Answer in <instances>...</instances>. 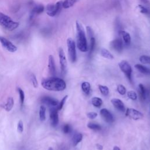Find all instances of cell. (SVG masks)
<instances>
[{
	"label": "cell",
	"mask_w": 150,
	"mask_h": 150,
	"mask_svg": "<svg viewBox=\"0 0 150 150\" xmlns=\"http://www.w3.org/2000/svg\"><path fill=\"white\" fill-rule=\"evenodd\" d=\"M41 84L45 89L50 91H63L66 87V84L63 79L54 77L43 79Z\"/></svg>",
	"instance_id": "6da1fadb"
},
{
	"label": "cell",
	"mask_w": 150,
	"mask_h": 150,
	"mask_svg": "<svg viewBox=\"0 0 150 150\" xmlns=\"http://www.w3.org/2000/svg\"><path fill=\"white\" fill-rule=\"evenodd\" d=\"M76 40H77V46L78 49L82 52H86L88 50L87 39L85 35L84 28L81 24L78 21L76 23Z\"/></svg>",
	"instance_id": "7a4b0ae2"
},
{
	"label": "cell",
	"mask_w": 150,
	"mask_h": 150,
	"mask_svg": "<svg viewBox=\"0 0 150 150\" xmlns=\"http://www.w3.org/2000/svg\"><path fill=\"white\" fill-rule=\"evenodd\" d=\"M0 25L8 30H13L18 27L19 23L13 21L8 15L0 12Z\"/></svg>",
	"instance_id": "3957f363"
},
{
	"label": "cell",
	"mask_w": 150,
	"mask_h": 150,
	"mask_svg": "<svg viewBox=\"0 0 150 150\" xmlns=\"http://www.w3.org/2000/svg\"><path fill=\"white\" fill-rule=\"evenodd\" d=\"M67 45L70 60L72 63H74L76 61L77 59L75 42L72 39L69 38L67 40Z\"/></svg>",
	"instance_id": "277c9868"
},
{
	"label": "cell",
	"mask_w": 150,
	"mask_h": 150,
	"mask_svg": "<svg viewBox=\"0 0 150 150\" xmlns=\"http://www.w3.org/2000/svg\"><path fill=\"white\" fill-rule=\"evenodd\" d=\"M62 7V1L57 2L56 4H48L46 6L47 14L50 16H56L61 10Z\"/></svg>",
	"instance_id": "5b68a950"
},
{
	"label": "cell",
	"mask_w": 150,
	"mask_h": 150,
	"mask_svg": "<svg viewBox=\"0 0 150 150\" xmlns=\"http://www.w3.org/2000/svg\"><path fill=\"white\" fill-rule=\"evenodd\" d=\"M118 66L129 82L132 83V68L130 64L127 61L122 60L118 63Z\"/></svg>",
	"instance_id": "8992f818"
},
{
	"label": "cell",
	"mask_w": 150,
	"mask_h": 150,
	"mask_svg": "<svg viewBox=\"0 0 150 150\" xmlns=\"http://www.w3.org/2000/svg\"><path fill=\"white\" fill-rule=\"evenodd\" d=\"M0 42L2 46L10 52L13 53L17 50L16 46L5 38L0 36Z\"/></svg>",
	"instance_id": "52a82bcc"
},
{
	"label": "cell",
	"mask_w": 150,
	"mask_h": 150,
	"mask_svg": "<svg viewBox=\"0 0 150 150\" xmlns=\"http://www.w3.org/2000/svg\"><path fill=\"white\" fill-rule=\"evenodd\" d=\"M59 56L61 72L62 74H65L67 70V61L64 50L61 47L59 49Z\"/></svg>",
	"instance_id": "ba28073f"
},
{
	"label": "cell",
	"mask_w": 150,
	"mask_h": 150,
	"mask_svg": "<svg viewBox=\"0 0 150 150\" xmlns=\"http://www.w3.org/2000/svg\"><path fill=\"white\" fill-rule=\"evenodd\" d=\"M125 114L127 116L129 117L130 118L134 120H138L141 119L144 117V115L142 112H141L140 111H139L136 109L132 108H127V110H126Z\"/></svg>",
	"instance_id": "9c48e42d"
},
{
	"label": "cell",
	"mask_w": 150,
	"mask_h": 150,
	"mask_svg": "<svg viewBox=\"0 0 150 150\" xmlns=\"http://www.w3.org/2000/svg\"><path fill=\"white\" fill-rule=\"evenodd\" d=\"M50 122L52 127H55L59 123V115L58 110L54 107H53L50 110Z\"/></svg>",
	"instance_id": "30bf717a"
},
{
	"label": "cell",
	"mask_w": 150,
	"mask_h": 150,
	"mask_svg": "<svg viewBox=\"0 0 150 150\" xmlns=\"http://www.w3.org/2000/svg\"><path fill=\"white\" fill-rule=\"evenodd\" d=\"M110 46L115 51L120 53L122 51L124 48V43L121 39L117 38L112 40L110 42Z\"/></svg>",
	"instance_id": "8fae6325"
},
{
	"label": "cell",
	"mask_w": 150,
	"mask_h": 150,
	"mask_svg": "<svg viewBox=\"0 0 150 150\" xmlns=\"http://www.w3.org/2000/svg\"><path fill=\"white\" fill-rule=\"evenodd\" d=\"M100 114L104 120L107 123H112L114 121V117L112 114L106 108H102L100 111Z\"/></svg>",
	"instance_id": "7c38bea8"
},
{
	"label": "cell",
	"mask_w": 150,
	"mask_h": 150,
	"mask_svg": "<svg viewBox=\"0 0 150 150\" xmlns=\"http://www.w3.org/2000/svg\"><path fill=\"white\" fill-rule=\"evenodd\" d=\"M111 102L112 104V105H114V107L118 111H120L122 112H124L125 111L124 104L121 100H120L118 98H114L111 100Z\"/></svg>",
	"instance_id": "4fadbf2b"
},
{
	"label": "cell",
	"mask_w": 150,
	"mask_h": 150,
	"mask_svg": "<svg viewBox=\"0 0 150 150\" xmlns=\"http://www.w3.org/2000/svg\"><path fill=\"white\" fill-rule=\"evenodd\" d=\"M48 68H49V71L50 74V75L54 76L56 74V66H55V62H54V57L52 55H49V59H48Z\"/></svg>",
	"instance_id": "5bb4252c"
},
{
	"label": "cell",
	"mask_w": 150,
	"mask_h": 150,
	"mask_svg": "<svg viewBox=\"0 0 150 150\" xmlns=\"http://www.w3.org/2000/svg\"><path fill=\"white\" fill-rule=\"evenodd\" d=\"M42 101L45 104L52 107H57L59 104V101L57 100L48 96L43 97L42 99Z\"/></svg>",
	"instance_id": "9a60e30c"
},
{
	"label": "cell",
	"mask_w": 150,
	"mask_h": 150,
	"mask_svg": "<svg viewBox=\"0 0 150 150\" xmlns=\"http://www.w3.org/2000/svg\"><path fill=\"white\" fill-rule=\"evenodd\" d=\"M120 35L121 36L122 40H123V43L126 46H129L131 43V36L126 31L124 30H121L120 32Z\"/></svg>",
	"instance_id": "2e32d148"
},
{
	"label": "cell",
	"mask_w": 150,
	"mask_h": 150,
	"mask_svg": "<svg viewBox=\"0 0 150 150\" xmlns=\"http://www.w3.org/2000/svg\"><path fill=\"white\" fill-rule=\"evenodd\" d=\"M138 91L139 96L141 100H145L147 97V90L145 86L142 84H139L138 85Z\"/></svg>",
	"instance_id": "e0dca14e"
},
{
	"label": "cell",
	"mask_w": 150,
	"mask_h": 150,
	"mask_svg": "<svg viewBox=\"0 0 150 150\" xmlns=\"http://www.w3.org/2000/svg\"><path fill=\"white\" fill-rule=\"evenodd\" d=\"M14 105V101L12 97H9L8 98L7 100V102L6 104H4V105H1V107H2L4 109H5L6 111H10Z\"/></svg>",
	"instance_id": "ac0fdd59"
},
{
	"label": "cell",
	"mask_w": 150,
	"mask_h": 150,
	"mask_svg": "<svg viewBox=\"0 0 150 150\" xmlns=\"http://www.w3.org/2000/svg\"><path fill=\"white\" fill-rule=\"evenodd\" d=\"M135 67L137 70L142 74H150V69L145 66H143L141 64H137L135 65Z\"/></svg>",
	"instance_id": "d6986e66"
},
{
	"label": "cell",
	"mask_w": 150,
	"mask_h": 150,
	"mask_svg": "<svg viewBox=\"0 0 150 150\" xmlns=\"http://www.w3.org/2000/svg\"><path fill=\"white\" fill-rule=\"evenodd\" d=\"M83 139V135L81 133L77 132L74 134L72 138V142L73 146L77 145Z\"/></svg>",
	"instance_id": "ffe728a7"
},
{
	"label": "cell",
	"mask_w": 150,
	"mask_h": 150,
	"mask_svg": "<svg viewBox=\"0 0 150 150\" xmlns=\"http://www.w3.org/2000/svg\"><path fill=\"white\" fill-rule=\"evenodd\" d=\"M77 1L78 0H64L62 2V7L64 9L69 8L73 6Z\"/></svg>",
	"instance_id": "44dd1931"
},
{
	"label": "cell",
	"mask_w": 150,
	"mask_h": 150,
	"mask_svg": "<svg viewBox=\"0 0 150 150\" xmlns=\"http://www.w3.org/2000/svg\"><path fill=\"white\" fill-rule=\"evenodd\" d=\"M100 53H101V56L104 58H106L108 59H114L113 55L106 49L102 48L101 49Z\"/></svg>",
	"instance_id": "7402d4cb"
},
{
	"label": "cell",
	"mask_w": 150,
	"mask_h": 150,
	"mask_svg": "<svg viewBox=\"0 0 150 150\" xmlns=\"http://www.w3.org/2000/svg\"><path fill=\"white\" fill-rule=\"evenodd\" d=\"M44 9H45V8H44L43 5H36L33 9L31 16H32V15L33 16L35 14H38V15L40 14V13H42L43 12Z\"/></svg>",
	"instance_id": "603a6c76"
},
{
	"label": "cell",
	"mask_w": 150,
	"mask_h": 150,
	"mask_svg": "<svg viewBox=\"0 0 150 150\" xmlns=\"http://www.w3.org/2000/svg\"><path fill=\"white\" fill-rule=\"evenodd\" d=\"M91 104L96 107H100L103 104V100L99 97H94L91 98Z\"/></svg>",
	"instance_id": "cb8c5ba5"
},
{
	"label": "cell",
	"mask_w": 150,
	"mask_h": 150,
	"mask_svg": "<svg viewBox=\"0 0 150 150\" xmlns=\"http://www.w3.org/2000/svg\"><path fill=\"white\" fill-rule=\"evenodd\" d=\"M81 89L86 94L88 95L90 92V84L88 82L84 81L81 84Z\"/></svg>",
	"instance_id": "d4e9b609"
},
{
	"label": "cell",
	"mask_w": 150,
	"mask_h": 150,
	"mask_svg": "<svg viewBox=\"0 0 150 150\" xmlns=\"http://www.w3.org/2000/svg\"><path fill=\"white\" fill-rule=\"evenodd\" d=\"M96 46V40L94 36L90 38V47H89V55L90 56L93 52Z\"/></svg>",
	"instance_id": "484cf974"
},
{
	"label": "cell",
	"mask_w": 150,
	"mask_h": 150,
	"mask_svg": "<svg viewBox=\"0 0 150 150\" xmlns=\"http://www.w3.org/2000/svg\"><path fill=\"white\" fill-rule=\"evenodd\" d=\"M39 118L41 121H45L46 120V107L44 105L40 107Z\"/></svg>",
	"instance_id": "4316f807"
},
{
	"label": "cell",
	"mask_w": 150,
	"mask_h": 150,
	"mask_svg": "<svg viewBox=\"0 0 150 150\" xmlns=\"http://www.w3.org/2000/svg\"><path fill=\"white\" fill-rule=\"evenodd\" d=\"M98 88H99L101 93L103 95H104L105 96L108 95V94H109V89H108V88L107 86L100 84V85H98Z\"/></svg>",
	"instance_id": "83f0119b"
},
{
	"label": "cell",
	"mask_w": 150,
	"mask_h": 150,
	"mask_svg": "<svg viewBox=\"0 0 150 150\" xmlns=\"http://www.w3.org/2000/svg\"><path fill=\"white\" fill-rule=\"evenodd\" d=\"M87 127L90 129L95 131H98L101 129V127L99 124L94 122H89L87 125Z\"/></svg>",
	"instance_id": "f1b7e54d"
},
{
	"label": "cell",
	"mask_w": 150,
	"mask_h": 150,
	"mask_svg": "<svg viewBox=\"0 0 150 150\" xmlns=\"http://www.w3.org/2000/svg\"><path fill=\"white\" fill-rule=\"evenodd\" d=\"M139 61L143 64H150V56L146 55H142L139 57Z\"/></svg>",
	"instance_id": "f546056e"
},
{
	"label": "cell",
	"mask_w": 150,
	"mask_h": 150,
	"mask_svg": "<svg viewBox=\"0 0 150 150\" xmlns=\"http://www.w3.org/2000/svg\"><path fill=\"white\" fill-rule=\"evenodd\" d=\"M18 91L19 95L21 104V106H22L25 101V93L21 88H18Z\"/></svg>",
	"instance_id": "4dcf8cb0"
},
{
	"label": "cell",
	"mask_w": 150,
	"mask_h": 150,
	"mask_svg": "<svg viewBox=\"0 0 150 150\" xmlns=\"http://www.w3.org/2000/svg\"><path fill=\"white\" fill-rule=\"evenodd\" d=\"M30 81L35 88H36L38 86V80H37L36 77L34 74H31L30 75Z\"/></svg>",
	"instance_id": "1f68e13d"
},
{
	"label": "cell",
	"mask_w": 150,
	"mask_h": 150,
	"mask_svg": "<svg viewBox=\"0 0 150 150\" xmlns=\"http://www.w3.org/2000/svg\"><path fill=\"white\" fill-rule=\"evenodd\" d=\"M127 96L129 98H130L132 100H136L137 99V94L132 90L128 91L127 92Z\"/></svg>",
	"instance_id": "d6a6232c"
},
{
	"label": "cell",
	"mask_w": 150,
	"mask_h": 150,
	"mask_svg": "<svg viewBox=\"0 0 150 150\" xmlns=\"http://www.w3.org/2000/svg\"><path fill=\"white\" fill-rule=\"evenodd\" d=\"M67 97H68V96H67V95H66V96L62 99V100L60 101V102L59 103L58 105H57V107H56V108L57 109L58 111L62 110V108H63V105H64V103H65V102H66V101Z\"/></svg>",
	"instance_id": "836d02e7"
},
{
	"label": "cell",
	"mask_w": 150,
	"mask_h": 150,
	"mask_svg": "<svg viewBox=\"0 0 150 150\" xmlns=\"http://www.w3.org/2000/svg\"><path fill=\"white\" fill-rule=\"evenodd\" d=\"M117 90L118 92V93H120L121 95H124L127 91L125 87L122 84H118L117 86Z\"/></svg>",
	"instance_id": "e575fe53"
},
{
	"label": "cell",
	"mask_w": 150,
	"mask_h": 150,
	"mask_svg": "<svg viewBox=\"0 0 150 150\" xmlns=\"http://www.w3.org/2000/svg\"><path fill=\"white\" fill-rule=\"evenodd\" d=\"M17 129L18 132L19 133H22L23 131V123L22 120H20L18 122V125H17Z\"/></svg>",
	"instance_id": "d590c367"
},
{
	"label": "cell",
	"mask_w": 150,
	"mask_h": 150,
	"mask_svg": "<svg viewBox=\"0 0 150 150\" xmlns=\"http://www.w3.org/2000/svg\"><path fill=\"white\" fill-rule=\"evenodd\" d=\"M71 127L69 124H65L63 127V131L64 134H69L71 132Z\"/></svg>",
	"instance_id": "8d00e7d4"
},
{
	"label": "cell",
	"mask_w": 150,
	"mask_h": 150,
	"mask_svg": "<svg viewBox=\"0 0 150 150\" xmlns=\"http://www.w3.org/2000/svg\"><path fill=\"white\" fill-rule=\"evenodd\" d=\"M139 8H140V12L142 13H145V14H149V10L146 8L145 6H142V5H139Z\"/></svg>",
	"instance_id": "74e56055"
},
{
	"label": "cell",
	"mask_w": 150,
	"mask_h": 150,
	"mask_svg": "<svg viewBox=\"0 0 150 150\" xmlns=\"http://www.w3.org/2000/svg\"><path fill=\"white\" fill-rule=\"evenodd\" d=\"M87 116L88 117V118L93 120V119H94L95 118L97 117V114L95 112H89L87 114Z\"/></svg>",
	"instance_id": "f35d334b"
},
{
	"label": "cell",
	"mask_w": 150,
	"mask_h": 150,
	"mask_svg": "<svg viewBox=\"0 0 150 150\" xmlns=\"http://www.w3.org/2000/svg\"><path fill=\"white\" fill-rule=\"evenodd\" d=\"M86 28H87V32L88 37L90 38L93 37V30H92L91 28L90 27H89V26H87Z\"/></svg>",
	"instance_id": "ab89813d"
},
{
	"label": "cell",
	"mask_w": 150,
	"mask_h": 150,
	"mask_svg": "<svg viewBox=\"0 0 150 150\" xmlns=\"http://www.w3.org/2000/svg\"><path fill=\"white\" fill-rule=\"evenodd\" d=\"M96 148L98 150H103V146L99 144H97L96 145Z\"/></svg>",
	"instance_id": "60d3db41"
},
{
	"label": "cell",
	"mask_w": 150,
	"mask_h": 150,
	"mask_svg": "<svg viewBox=\"0 0 150 150\" xmlns=\"http://www.w3.org/2000/svg\"><path fill=\"white\" fill-rule=\"evenodd\" d=\"M112 150H120V148L118 146H114L113 147V149Z\"/></svg>",
	"instance_id": "b9f144b4"
},
{
	"label": "cell",
	"mask_w": 150,
	"mask_h": 150,
	"mask_svg": "<svg viewBox=\"0 0 150 150\" xmlns=\"http://www.w3.org/2000/svg\"><path fill=\"white\" fill-rule=\"evenodd\" d=\"M141 2H142L143 3L145 4H148L149 3L148 0H141Z\"/></svg>",
	"instance_id": "7bdbcfd3"
}]
</instances>
